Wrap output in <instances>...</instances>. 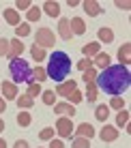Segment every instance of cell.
Here are the masks:
<instances>
[{
	"instance_id": "22",
	"label": "cell",
	"mask_w": 131,
	"mask_h": 148,
	"mask_svg": "<svg viewBox=\"0 0 131 148\" xmlns=\"http://www.w3.org/2000/svg\"><path fill=\"white\" fill-rule=\"evenodd\" d=\"M30 56H32V60H37V62H43V60L47 58L45 49L39 47V45H32V47H30Z\"/></svg>"
},
{
	"instance_id": "41",
	"label": "cell",
	"mask_w": 131,
	"mask_h": 148,
	"mask_svg": "<svg viewBox=\"0 0 131 148\" xmlns=\"http://www.w3.org/2000/svg\"><path fill=\"white\" fill-rule=\"evenodd\" d=\"M116 7H118V9H125V11H129L131 4H129V2H123V0H116Z\"/></svg>"
},
{
	"instance_id": "1",
	"label": "cell",
	"mask_w": 131,
	"mask_h": 148,
	"mask_svg": "<svg viewBox=\"0 0 131 148\" xmlns=\"http://www.w3.org/2000/svg\"><path fill=\"white\" fill-rule=\"evenodd\" d=\"M95 86H97V90H103L105 95L118 97V95H123V92L129 90L131 73H129L127 67H123V64H110L108 69H103L101 73H97Z\"/></svg>"
},
{
	"instance_id": "42",
	"label": "cell",
	"mask_w": 131,
	"mask_h": 148,
	"mask_svg": "<svg viewBox=\"0 0 131 148\" xmlns=\"http://www.w3.org/2000/svg\"><path fill=\"white\" fill-rule=\"evenodd\" d=\"M13 148H28V142H26V140H17Z\"/></svg>"
},
{
	"instance_id": "35",
	"label": "cell",
	"mask_w": 131,
	"mask_h": 148,
	"mask_svg": "<svg viewBox=\"0 0 131 148\" xmlns=\"http://www.w3.org/2000/svg\"><path fill=\"white\" fill-rule=\"evenodd\" d=\"M15 34H17V39L26 37V34H30V26H28V24H19V26H15Z\"/></svg>"
},
{
	"instance_id": "23",
	"label": "cell",
	"mask_w": 131,
	"mask_h": 148,
	"mask_svg": "<svg viewBox=\"0 0 131 148\" xmlns=\"http://www.w3.org/2000/svg\"><path fill=\"white\" fill-rule=\"evenodd\" d=\"M97 95H99V90H97V86H95V82H90V84H86V99H88V103H93V101H97Z\"/></svg>"
},
{
	"instance_id": "3",
	"label": "cell",
	"mask_w": 131,
	"mask_h": 148,
	"mask_svg": "<svg viewBox=\"0 0 131 148\" xmlns=\"http://www.w3.org/2000/svg\"><path fill=\"white\" fill-rule=\"evenodd\" d=\"M9 73H11V77H13V84H30V82H32V69H30V64L22 58L11 60Z\"/></svg>"
},
{
	"instance_id": "15",
	"label": "cell",
	"mask_w": 131,
	"mask_h": 148,
	"mask_svg": "<svg viewBox=\"0 0 131 148\" xmlns=\"http://www.w3.org/2000/svg\"><path fill=\"white\" fill-rule=\"evenodd\" d=\"M118 60L123 67H127V64L131 62V43H125L123 47L118 49Z\"/></svg>"
},
{
	"instance_id": "27",
	"label": "cell",
	"mask_w": 131,
	"mask_h": 148,
	"mask_svg": "<svg viewBox=\"0 0 131 148\" xmlns=\"http://www.w3.org/2000/svg\"><path fill=\"white\" fill-rule=\"evenodd\" d=\"M82 101H84V95L80 92V90H73V92L67 97V103H71V105H78V103H82Z\"/></svg>"
},
{
	"instance_id": "30",
	"label": "cell",
	"mask_w": 131,
	"mask_h": 148,
	"mask_svg": "<svg viewBox=\"0 0 131 148\" xmlns=\"http://www.w3.org/2000/svg\"><path fill=\"white\" fill-rule=\"evenodd\" d=\"M45 77H47V73H45L43 67H34V69H32V82L37 79V84H39V82H43Z\"/></svg>"
},
{
	"instance_id": "36",
	"label": "cell",
	"mask_w": 131,
	"mask_h": 148,
	"mask_svg": "<svg viewBox=\"0 0 131 148\" xmlns=\"http://www.w3.org/2000/svg\"><path fill=\"white\" fill-rule=\"evenodd\" d=\"M73 148H90V140H86V137H75Z\"/></svg>"
},
{
	"instance_id": "44",
	"label": "cell",
	"mask_w": 131,
	"mask_h": 148,
	"mask_svg": "<svg viewBox=\"0 0 131 148\" xmlns=\"http://www.w3.org/2000/svg\"><path fill=\"white\" fill-rule=\"evenodd\" d=\"M0 148H7V142H4L2 137H0Z\"/></svg>"
},
{
	"instance_id": "25",
	"label": "cell",
	"mask_w": 131,
	"mask_h": 148,
	"mask_svg": "<svg viewBox=\"0 0 131 148\" xmlns=\"http://www.w3.org/2000/svg\"><path fill=\"white\" fill-rule=\"evenodd\" d=\"M41 92H43L41 84H37V82H30V84H28V90H26V95H28V97H32V99H34V97H39Z\"/></svg>"
},
{
	"instance_id": "37",
	"label": "cell",
	"mask_w": 131,
	"mask_h": 148,
	"mask_svg": "<svg viewBox=\"0 0 131 148\" xmlns=\"http://www.w3.org/2000/svg\"><path fill=\"white\" fill-rule=\"evenodd\" d=\"M78 69L80 71H88V69H93V58H82L78 62Z\"/></svg>"
},
{
	"instance_id": "6",
	"label": "cell",
	"mask_w": 131,
	"mask_h": 148,
	"mask_svg": "<svg viewBox=\"0 0 131 148\" xmlns=\"http://www.w3.org/2000/svg\"><path fill=\"white\" fill-rule=\"evenodd\" d=\"M73 90H78V82H75V79H64V82H60V84L56 86V95L64 97V99H67Z\"/></svg>"
},
{
	"instance_id": "39",
	"label": "cell",
	"mask_w": 131,
	"mask_h": 148,
	"mask_svg": "<svg viewBox=\"0 0 131 148\" xmlns=\"http://www.w3.org/2000/svg\"><path fill=\"white\" fill-rule=\"evenodd\" d=\"M9 54V39H0V56H7Z\"/></svg>"
},
{
	"instance_id": "12",
	"label": "cell",
	"mask_w": 131,
	"mask_h": 148,
	"mask_svg": "<svg viewBox=\"0 0 131 148\" xmlns=\"http://www.w3.org/2000/svg\"><path fill=\"white\" fill-rule=\"evenodd\" d=\"M99 52H101V43L99 41H93V43H86L82 47V54H84V58H95Z\"/></svg>"
},
{
	"instance_id": "29",
	"label": "cell",
	"mask_w": 131,
	"mask_h": 148,
	"mask_svg": "<svg viewBox=\"0 0 131 148\" xmlns=\"http://www.w3.org/2000/svg\"><path fill=\"white\" fill-rule=\"evenodd\" d=\"M26 17H28V22H37V19L41 17V7H30Z\"/></svg>"
},
{
	"instance_id": "26",
	"label": "cell",
	"mask_w": 131,
	"mask_h": 148,
	"mask_svg": "<svg viewBox=\"0 0 131 148\" xmlns=\"http://www.w3.org/2000/svg\"><path fill=\"white\" fill-rule=\"evenodd\" d=\"M30 122H32V116L28 112H19L17 114V125L19 127H30Z\"/></svg>"
},
{
	"instance_id": "18",
	"label": "cell",
	"mask_w": 131,
	"mask_h": 148,
	"mask_svg": "<svg viewBox=\"0 0 131 148\" xmlns=\"http://www.w3.org/2000/svg\"><path fill=\"white\" fill-rule=\"evenodd\" d=\"M93 67L108 69V67H110V56H108V54H103V52H99V54L93 58Z\"/></svg>"
},
{
	"instance_id": "17",
	"label": "cell",
	"mask_w": 131,
	"mask_h": 148,
	"mask_svg": "<svg viewBox=\"0 0 131 148\" xmlns=\"http://www.w3.org/2000/svg\"><path fill=\"white\" fill-rule=\"evenodd\" d=\"M69 24H71V32H73V34H84V32H86V24H84L82 17L69 19Z\"/></svg>"
},
{
	"instance_id": "34",
	"label": "cell",
	"mask_w": 131,
	"mask_h": 148,
	"mask_svg": "<svg viewBox=\"0 0 131 148\" xmlns=\"http://www.w3.org/2000/svg\"><path fill=\"white\" fill-rule=\"evenodd\" d=\"M82 79L86 82V84H90V82H95L97 79V69H88V71H84V75H82Z\"/></svg>"
},
{
	"instance_id": "14",
	"label": "cell",
	"mask_w": 131,
	"mask_h": 148,
	"mask_svg": "<svg viewBox=\"0 0 131 148\" xmlns=\"http://www.w3.org/2000/svg\"><path fill=\"white\" fill-rule=\"evenodd\" d=\"M41 11H45L49 17H58V15H60V4L58 2H52V0H45L43 7H41Z\"/></svg>"
},
{
	"instance_id": "38",
	"label": "cell",
	"mask_w": 131,
	"mask_h": 148,
	"mask_svg": "<svg viewBox=\"0 0 131 148\" xmlns=\"http://www.w3.org/2000/svg\"><path fill=\"white\" fill-rule=\"evenodd\" d=\"M32 7V2H30V0H17V9H15V11H26V9H30Z\"/></svg>"
},
{
	"instance_id": "28",
	"label": "cell",
	"mask_w": 131,
	"mask_h": 148,
	"mask_svg": "<svg viewBox=\"0 0 131 148\" xmlns=\"http://www.w3.org/2000/svg\"><path fill=\"white\" fill-rule=\"evenodd\" d=\"M127 122H129V112L127 110H120L118 116H116V129H118V127H125Z\"/></svg>"
},
{
	"instance_id": "33",
	"label": "cell",
	"mask_w": 131,
	"mask_h": 148,
	"mask_svg": "<svg viewBox=\"0 0 131 148\" xmlns=\"http://www.w3.org/2000/svg\"><path fill=\"white\" fill-rule=\"evenodd\" d=\"M39 137H41L43 142L54 140V129H52V127H45V129H41V131H39Z\"/></svg>"
},
{
	"instance_id": "40",
	"label": "cell",
	"mask_w": 131,
	"mask_h": 148,
	"mask_svg": "<svg viewBox=\"0 0 131 148\" xmlns=\"http://www.w3.org/2000/svg\"><path fill=\"white\" fill-rule=\"evenodd\" d=\"M47 148H64V144H62V140H49Z\"/></svg>"
},
{
	"instance_id": "20",
	"label": "cell",
	"mask_w": 131,
	"mask_h": 148,
	"mask_svg": "<svg viewBox=\"0 0 131 148\" xmlns=\"http://www.w3.org/2000/svg\"><path fill=\"white\" fill-rule=\"evenodd\" d=\"M17 108H22V110H30L34 105V99L32 97H28V95H17Z\"/></svg>"
},
{
	"instance_id": "19",
	"label": "cell",
	"mask_w": 131,
	"mask_h": 148,
	"mask_svg": "<svg viewBox=\"0 0 131 148\" xmlns=\"http://www.w3.org/2000/svg\"><path fill=\"white\" fill-rule=\"evenodd\" d=\"M4 22H7L9 26H19V13L15 11V9H7V11H4Z\"/></svg>"
},
{
	"instance_id": "10",
	"label": "cell",
	"mask_w": 131,
	"mask_h": 148,
	"mask_svg": "<svg viewBox=\"0 0 131 148\" xmlns=\"http://www.w3.org/2000/svg\"><path fill=\"white\" fill-rule=\"evenodd\" d=\"M58 34H60L64 41H71L73 32H71V24H69L67 17H60V22H58Z\"/></svg>"
},
{
	"instance_id": "7",
	"label": "cell",
	"mask_w": 131,
	"mask_h": 148,
	"mask_svg": "<svg viewBox=\"0 0 131 148\" xmlns=\"http://www.w3.org/2000/svg\"><path fill=\"white\" fill-rule=\"evenodd\" d=\"M22 54H24V43L19 41L17 37H15L13 41H9V54H7V58L9 60H15V58H22Z\"/></svg>"
},
{
	"instance_id": "8",
	"label": "cell",
	"mask_w": 131,
	"mask_h": 148,
	"mask_svg": "<svg viewBox=\"0 0 131 148\" xmlns=\"http://www.w3.org/2000/svg\"><path fill=\"white\" fill-rule=\"evenodd\" d=\"M0 90H2V97L4 101H15L17 99V84H13V82H2L0 84Z\"/></svg>"
},
{
	"instance_id": "32",
	"label": "cell",
	"mask_w": 131,
	"mask_h": 148,
	"mask_svg": "<svg viewBox=\"0 0 131 148\" xmlns=\"http://www.w3.org/2000/svg\"><path fill=\"white\" fill-rule=\"evenodd\" d=\"M108 108H112V110H125V101H123V97H112V101H110V105Z\"/></svg>"
},
{
	"instance_id": "21",
	"label": "cell",
	"mask_w": 131,
	"mask_h": 148,
	"mask_svg": "<svg viewBox=\"0 0 131 148\" xmlns=\"http://www.w3.org/2000/svg\"><path fill=\"white\" fill-rule=\"evenodd\" d=\"M97 37H99L101 43H112V41H114V32H112L110 28L101 26V28H99V32H97Z\"/></svg>"
},
{
	"instance_id": "43",
	"label": "cell",
	"mask_w": 131,
	"mask_h": 148,
	"mask_svg": "<svg viewBox=\"0 0 131 148\" xmlns=\"http://www.w3.org/2000/svg\"><path fill=\"white\" fill-rule=\"evenodd\" d=\"M4 112H7V101L0 97V114H4Z\"/></svg>"
},
{
	"instance_id": "45",
	"label": "cell",
	"mask_w": 131,
	"mask_h": 148,
	"mask_svg": "<svg viewBox=\"0 0 131 148\" xmlns=\"http://www.w3.org/2000/svg\"><path fill=\"white\" fill-rule=\"evenodd\" d=\"M2 131H4V120L0 118V133H2Z\"/></svg>"
},
{
	"instance_id": "5",
	"label": "cell",
	"mask_w": 131,
	"mask_h": 148,
	"mask_svg": "<svg viewBox=\"0 0 131 148\" xmlns=\"http://www.w3.org/2000/svg\"><path fill=\"white\" fill-rule=\"evenodd\" d=\"M73 131H75V127H73V120H71V118L60 116V118L56 120V133H58L60 137H71Z\"/></svg>"
},
{
	"instance_id": "9",
	"label": "cell",
	"mask_w": 131,
	"mask_h": 148,
	"mask_svg": "<svg viewBox=\"0 0 131 148\" xmlns=\"http://www.w3.org/2000/svg\"><path fill=\"white\" fill-rule=\"evenodd\" d=\"M118 133H120V131L116 129V127H112V125H103V129L99 131V137H101L103 142H114V140H118Z\"/></svg>"
},
{
	"instance_id": "16",
	"label": "cell",
	"mask_w": 131,
	"mask_h": 148,
	"mask_svg": "<svg viewBox=\"0 0 131 148\" xmlns=\"http://www.w3.org/2000/svg\"><path fill=\"white\" fill-rule=\"evenodd\" d=\"M82 7L90 17H97V15L101 13V7H99V2H95V0H86V2H82Z\"/></svg>"
},
{
	"instance_id": "31",
	"label": "cell",
	"mask_w": 131,
	"mask_h": 148,
	"mask_svg": "<svg viewBox=\"0 0 131 148\" xmlns=\"http://www.w3.org/2000/svg\"><path fill=\"white\" fill-rule=\"evenodd\" d=\"M41 99L45 105H54L56 103V97H54V90H43L41 92Z\"/></svg>"
},
{
	"instance_id": "11",
	"label": "cell",
	"mask_w": 131,
	"mask_h": 148,
	"mask_svg": "<svg viewBox=\"0 0 131 148\" xmlns=\"http://www.w3.org/2000/svg\"><path fill=\"white\" fill-rule=\"evenodd\" d=\"M54 112L60 116H67V118H73L75 116V108L71 103H54Z\"/></svg>"
},
{
	"instance_id": "24",
	"label": "cell",
	"mask_w": 131,
	"mask_h": 148,
	"mask_svg": "<svg viewBox=\"0 0 131 148\" xmlns=\"http://www.w3.org/2000/svg\"><path fill=\"white\" fill-rule=\"evenodd\" d=\"M95 116H97V120L105 122V120H108V116H110V108H108V105H97V110H95Z\"/></svg>"
},
{
	"instance_id": "2",
	"label": "cell",
	"mask_w": 131,
	"mask_h": 148,
	"mask_svg": "<svg viewBox=\"0 0 131 148\" xmlns=\"http://www.w3.org/2000/svg\"><path fill=\"white\" fill-rule=\"evenodd\" d=\"M47 77H52L54 82H64L71 73V58H69L64 52H54L49 56V62H47V69H45Z\"/></svg>"
},
{
	"instance_id": "13",
	"label": "cell",
	"mask_w": 131,
	"mask_h": 148,
	"mask_svg": "<svg viewBox=\"0 0 131 148\" xmlns=\"http://www.w3.org/2000/svg\"><path fill=\"white\" fill-rule=\"evenodd\" d=\"M73 133H78V137H86V140H90V137H95V129H93L90 122H82V125H78V129H75Z\"/></svg>"
},
{
	"instance_id": "4",
	"label": "cell",
	"mask_w": 131,
	"mask_h": 148,
	"mask_svg": "<svg viewBox=\"0 0 131 148\" xmlns=\"http://www.w3.org/2000/svg\"><path fill=\"white\" fill-rule=\"evenodd\" d=\"M34 45H39V47H43V49L54 47V45H56V37H54V32L49 28H39L37 30V39H34Z\"/></svg>"
}]
</instances>
